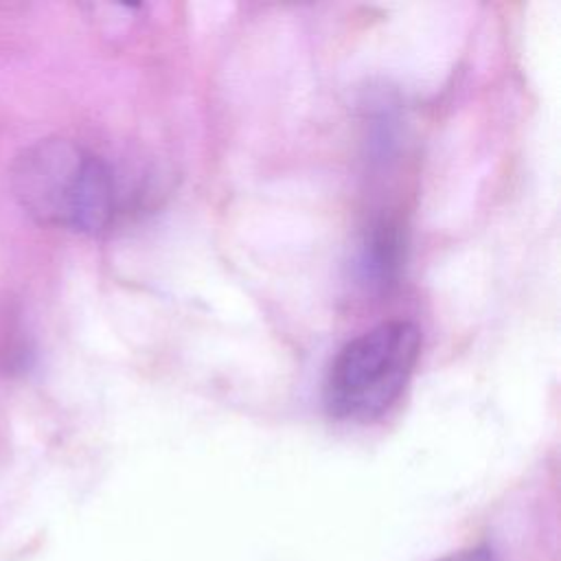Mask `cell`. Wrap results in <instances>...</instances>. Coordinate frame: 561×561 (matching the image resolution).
<instances>
[{
  "label": "cell",
  "mask_w": 561,
  "mask_h": 561,
  "mask_svg": "<svg viewBox=\"0 0 561 561\" xmlns=\"http://www.w3.org/2000/svg\"><path fill=\"white\" fill-rule=\"evenodd\" d=\"M11 186L20 206L44 226L101 234L118 213L110 164L68 138H44L26 147L13 164Z\"/></svg>",
  "instance_id": "obj_1"
},
{
  "label": "cell",
  "mask_w": 561,
  "mask_h": 561,
  "mask_svg": "<svg viewBox=\"0 0 561 561\" xmlns=\"http://www.w3.org/2000/svg\"><path fill=\"white\" fill-rule=\"evenodd\" d=\"M421 355V329L408 320L381 322L346 342L324 381L333 419H379L405 390Z\"/></svg>",
  "instance_id": "obj_2"
},
{
  "label": "cell",
  "mask_w": 561,
  "mask_h": 561,
  "mask_svg": "<svg viewBox=\"0 0 561 561\" xmlns=\"http://www.w3.org/2000/svg\"><path fill=\"white\" fill-rule=\"evenodd\" d=\"M401 259L403 239L399 226L390 219H381L368 228L359 243L355 256V274L366 289L383 291L397 280Z\"/></svg>",
  "instance_id": "obj_3"
},
{
  "label": "cell",
  "mask_w": 561,
  "mask_h": 561,
  "mask_svg": "<svg viewBox=\"0 0 561 561\" xmlns=\"http://www.w3.org/2000/svg\"><path fill=\"white\" fill-rule=\"evenodd\" d=\"M434 561H495V557H493V550L486 546H471L458 552H449Z\"/></svg>",
  "instance_id": "obj_4"
}]
</instances>
